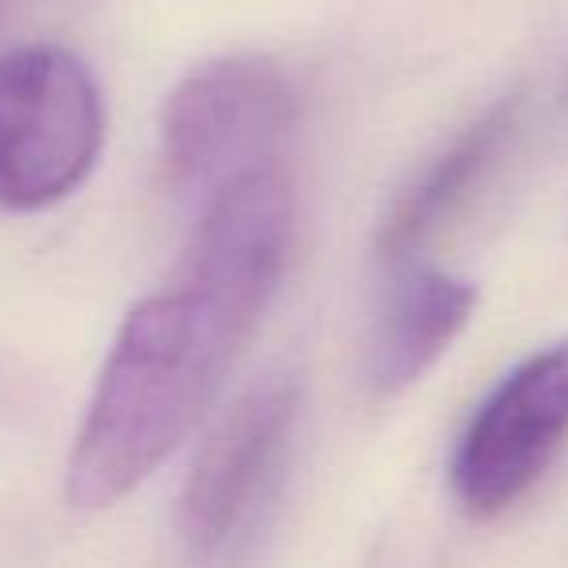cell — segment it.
<instances>
[{
  "label": "cell",
  "instance_id": "52a82bcc",
  "mask_svg": "<svg viewBox=\"0 0 568 568\" xmlns=\"http://www.w3.org/2000/svg\"><path fill=\"white\" fill-rule=\"evenodd\" d=\"M521 98H503L464 125L394 199L378 226V257L402 261L456 211L518 129Z\"/></svg>",
  "mask_w": 568,
  "mask_h": 568
},
{
  "label": "cell",
  "instance_id": "ba28073f",
  "mask_svg": "<svg viewBox=\"0 0 568 568\" xmlns=\"http://www.w3.org/2000/svg\"><path fill=\"white\" fill-rule=\"evenodd\" d=\"M475 288L436 268H413L394 284L371 343V386L402 394L436 366L475 312Z\"/></svg>",
  "mask_w": 568,
  "mask_h": 568
},
{
  "label": "cell",
  "instance_id": "277c9868",
  "mask_svg": "<svg viewBox=\"0 0 568 568\" xmlns=\"http://www.w3.org/2000/svg\"><path fill=\"white\" fill-rule=\"evenodd\" d=\"M568 436V339L518 363L471 413L452 452V495L495 518L529 495Z\"/></svg>",
  "mask_w": 568,
  "mask_h": 568
},
{
  "label": "cell",
  "instance_id": "3957f363",
  "mask_svg": "<svg viewBox=\"0 0 568 568\" xmlns=\"http://www.w3.org/2000/svg\"><path fill=\"white\" fill-rule=\"evenodd\" d=\"M296 125V90L257 55L203 63L172 90L160 118V156L180 191L211 195L265 168Z\"/></svg>",
  "mask_w": 568,
  "mask_h": 568
},
{
  "label": "cell",
  "instance_id": "8992f818",
  "mask_svg": "<svg viewBox=\"0 0 568 568\" xmlns=\"http://www.w3.org/2000/svg\"><path fill=\"white\" fill-rule=\"evenodd\" d=\"M293 230V183L276 164L253 168L203 199V214L175 276L257 327L288 265Z\"/></svg>",
  "mask_w": 568,
  "mask_h": 568
},
{
  "label": "cell",
  "instance_id": "5b68a950",
  "mask_svg": "<svg viewBox=\"0 0 568 568\" xmlns=\"http://www.w3.org/2000/svg\"><path fill=\"white\" fill-rule=\"evenodd\" d=\"M301 417V382L273 374L245 389L195 456L180 503L183 537L195 552H222L265 498Z\"/></svg>",
  "mask_w": 568,
  "mask_h": 568
},
{
  "label": "cell",
  "instance_id": "7a4b0ae2",
  "mask_svg": "<svg viewBox=\"0 0 568 568\" xmlns=\"http://www.w3.org/2000/svg\"><path fill=\"white\" fill-rule=\"evenodd\" d=\"M105 102L90 67L63 48L0 55V206L43 211L98 164Z\"/></svg>",
  "mask_w": 568,
  "mask_h": 568
},
{
  "label": "cell",
  "instance_id": "6da1fadb",
  "mask_svg": "<svg viewBox=\"0 0 568 568\" xmlns=\"http://www.w3.org/2000/svg\"><path fill=\"white\" fill-rule=\"evenodd\" d=\"M250 335L253 324L180 276L136 304L74 436L71 503L102 510L141 487L195 433Z\"/></svg>",
  "mask_w": 568,
  "mask_h": 568
}]
</instances>
